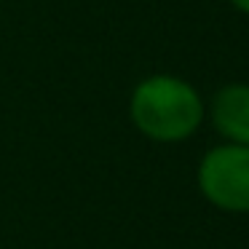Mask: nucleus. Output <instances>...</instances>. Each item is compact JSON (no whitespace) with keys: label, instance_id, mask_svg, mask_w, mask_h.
<instances>
[{"label":"nucleus","instance_id":"nucleus-4","mask_svg":"<svg viewBox=\"0 0 249 249\" xmlns=\"http://www.w3.org/2000/svg\"><path fill=\"white\" fill-rule=\"evenodd\" d=\"M231 6L241 14H249V0H231Z\"/></svg>","mask_w":249,"mask_h":249},{"label":"nucleus","instance_id":"nucleus-1","mask_svg":"<svg viewBox=\"0 0 249 249\" xmlns=\"http://www.w3.org/2000/svg\"><path fill=\"white\" fill-rule=\"evenodd\" d=\"M129 118L142 137L158 145H179L201 129L206 105L198 89L179 75H147L129 97Z\"/></svg>","mask_w":249,"mask_h":249},{"label":"nucleus","instance_id":"nucleus-2","mask_svg":"<svg viewBox=\"0 0 249 249\" xmlns=\"http://www.w3.org/2000/svg\"><path fill=\"white\" fill-rule=\"evenodd\" d=\"M196 185L206 204L225 214H249V147L222 142L201 156Z\"/></svg>","mask_w":249,"mask_h":249},{"label":"nucleus","instance_id":"nucleus-3","mask_svg":"<svg viewBox=\"0 0 249 249\" xmlns=\"http://www.w3.org/2000/svg\"><path fill=\"white\" fill-rule=\"evenodd\" d=\"M214 131L231 145L249 147V83H225L209 105Z\"/></svg>","mask_w":249,"mask_h":249}]
</instances>
